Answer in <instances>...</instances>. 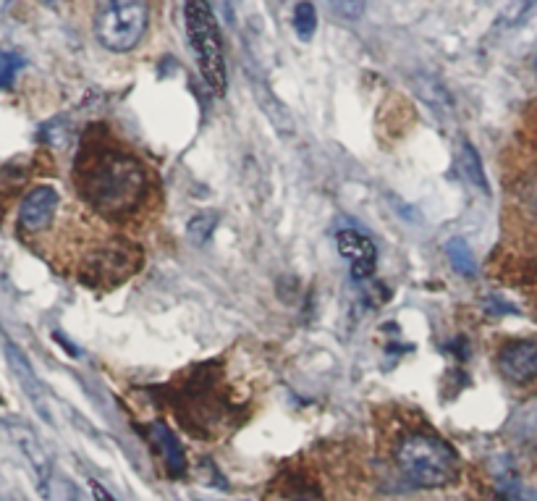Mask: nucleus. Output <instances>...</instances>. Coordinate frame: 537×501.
<instances>
[{
    "mask_svg": "<svg viewBox=\"0 0 537 501\" xmlns=\"http://www.w3.org/2000/svg\"><path fill=\"white\" fill-rule=\"evenodd\" d=\"M218 223V218L215 216H197L192 223H189V237L194 239L197 244H205L207 239H210V234H213V226Z\"/></svg>",
    "mask_w": 537,
    "mask_h": 501,
    "instance_id": "obj_19",
    "label": "nucleus"
},
{
    "mask_svg": "<svg viewBox=\"0 0 537 501\" xmlns=\"http://www.w3.org/2000/svg\"><path fill=\"white\" fill-rule=\"evenodd\" d=\"M92 494H95V501H116L100 483H92Z\"/></svg>",
    "mask_w": 537,
    "mask_h": 501,
    "instance_id": "obj_20",
    "label": "nucleus"
},
{
    "mask_svg": "<svg viewBox=\"0 0 537 501\" xmlns=\"http://www.w3.org/2000/svg\"><path fill=\"white\" fill-rule=\"evenodd\" d=\"M498 365L511 383H532L537 378V341H509L498 355Z\"/></svg>",
    "mask_w": 537,
    "mask_h": 501,
    "instance_id": "obj_6",
    "label": "nucleus"
},
{
    "mask_svg": "<svg viewBox=\"0 0 537 501\" xmlns=\"http://www.w3.org/2000/svg\"><path fill=\"white\" fill-rule=\"evenodd\" d=\"M294 32L302 42H310L317 32V8L310 0H299L294 6Z\"/></svg>",
    "mask_w": 537,
    "mask_h": 501,
    "instance_id": "obj_14",
    "label": "nucleus"
},
{
    "mask_svg": "<svg viewBox=\"0 0 537 501\" xmlns=\"http://www.w3.org/2000/svg\"><path fill=\"white\" fill-rule=\"evenodd\" d=\"M61 205V197L53 187L48 184H40L29 192L19 205V226L29 234H37V231H45L56 218V210Z\"/></svg>",
    "mask_w": 537,
    "mask_h": 501,
    "instance_id": "obj_5",
    "label": "nucleus"
},
{
    "mask_svg": "<svg viewBox=\"0 0 537 501\" xmlns=\"http://www.w3.org/2000/svg\"><path fill=\"white\" fill-rule=\"evenodd\" d=\"M336 244H338V252H341V258L349 260V265H352L354 279L357 281L370 279L372 271H375V263H378L375 244H372L365 234H359V231H354V229L338 231Z\"/></svg>",
    "mask_w": 537,
    "mask_h": 501,
    "instance_id": "obj_7",
    "label": "nucleus"
},
{
    "mask_svg": "<svg viewBox=\"0 0 537 501\" xmlns=\"http://www.w3.org/2000/svg\"><path fill=\"white\" fill-rule=\"evenodd\" d=\"M273 501H323V494L315 486H289Z\"/></svg>",
    "mask_w": 537,
    "mask_h": 501,
    "instance_id": "obj_18",
    "label": "nucleus"
},
{
    "mask_svg": "<svg viewBox=\"0 0 537 501\" xmlns=\"http://www.w3.org/2000/svg\"><path fill=\"white\" fill-rule=\"evenodd\" d=\"M11 433H14V439H16V444H19L21 454L27 457L29 467H32V473H35V478H37L40 491L42 494H48L50 473H53L48 452L42 449L40 439H37L35 433L29 431V428H24V425H11Z\"/></svg>",
    "mask_w": 537,
    "mask_h": 501,
    "instance_id": "obj_9",
    "label": "nucleus"
},
{
    "mask_svg": "<svg viewBox=\"0 0 537 501\" xmlns=\"http://www.w3.org/2000/svg\"><path fill=\"white\" fill-rule=\"evenodd\" d=\"M401 475L417 488H443L459 481V454L443 439L412 433L396 449Z\"/></svg>",
    "mask_w": 537,
    "mask_h": 501,
    "instance_id": "obj_2",
    "label": "nucleus"
},
{
    "mask_svg": "<svg viewBox=\"0 0 537 501\" xmlns=\"http://www.w3.org/2000/svg\"><path fill=\"white\" fill-rule=\"evenodd\" d=\"M535 8H537V0H509V3L501 8V14H498L496 27L498 29L519 27V24H522V21L535 11Z\"/></svg>",
    "mask_w": 537,
    "mask_h": 501,
    "instance_id": "obj_15",
    "label": "nucleus"
},
{
    "mask_svg": "<svg viewBox=\"0 0 537 501\" xmlns=\"http://www.w3.org/2000/svg\"><path fill=\"white\" fill-rule=\"evenodd\" d=\"M184 24L200 74L215 95L226 92V50L218 21L207 0H184Z\"/></svg>",
    "mask_w": 537,
    "mask_h": 501,
    "instance_id": "obj_3",
    "label": "nucleus"
},
{
    "mask_svg": "<svg viewBox=\"0 0 537 501\" xmlns=\"http://www.w3.org/2000/svg\"><path fill=\"white\" fill-rule=\"evenodd\" d=\"M24 69V58L11 50H0V90L14 82V77Z\"/></svg>",
    "mask_w": 537,
    "mask_h": 501,
    "instance_id": "obj_16",
    "label": "nucleus"
},
{
    "mask_svg": "<svg viewBox=\"0 0 537 501\" xmlns=\"http://www.w3.org/2000/svg\"><path fill=\"white\" fill-rule=\"evenodd\" d=\"M446 255H448V260H451V265H454L456 273H462V276H467V279L475 276L477 263H475L472 250L467 247V242H462V239H451V242L446 244Z\"/></svg>",
    "mask_w": 537,
    "mask_h": 501,
    "instance_id": "obj_13",
    "label": "nucleus"
},
{
    "mask_svg": "<svg viewBox=\"0 0 537 501\" xmlns=\"http://www.w3.org/2000/svg\"><path fill=\"white\" fill-rule=\"evenodd\" d=\"M6 352H8V360H11V368H14L16 376H19L21 386L27 389L29 397L35 399V404L42 410V389H40V383H37L35 373H32V368H29V362L24 360V355H21V352L14 347V344H8Z\"/></svg>",
    "mask_w": 537,
    "mask_h": 501,
    "instance_id": "obj_11",
    "label": "nucleus"
},
{
    "mask_svg": "<svg viewBox=\"0 0 537 501\" xmlns=\"http://www.w3.org/2000/svg\"><path fill=\"white\" fill-rule=\"evenodd\" d=\"M328 6H331V11H336L341 19L357 21L365 14L367 0H328Z\"/></svg>",
    "mask_w": 537,
    "mask_h": 501,
    "instance_id": "obj_17",
    "label": "nucleus"
},
{
    "mask_svg": "<svg viewBox=\"0 0 537 501\" xmlns=\"http://www.w3.org/2000/svg\"><path fill=\"white\" fill-rule=\"evenodd\" d=\"M145 189V168L129 155L105 150V153L95 155L90 166L84 168V197L108 216H121V213L137 208L145 197Z\"/></svg>",
    "mask_w": 537,
    "mask_h": 501,
    "instance_id": "obj_1",
    "label": "nucleus"
},
{
    "mask_svg": "<svg viewBox=\"0 0 537 501\" xmlns=\"http://www.w3.org/2000/svg\"><path fill=\"white\" fill-rule=\"evenodd\" d=\"M496 488L503 501H537V491L519 481V475L506 465H498Z\"/></svg>",
    "mask_w": 537,
    "mask_h": 501,
    "instance_id": "obj_10",
    "label": "nucleus"
},
{
    "mask_svg": "<svg viewBox=\"0 0 537 501\" xmlns=\"http://www.w3.org/2000/svg\"><path fill=\"white\" fill-rule=\"evenodd\" d=\"M150 439L152 444H155V449L160 452V460L166 465V473L171 475L173 481H181L186 475V452L181 441L176 439V433H173L166 423H152Z\"/></svg>",
    "mask_w": 537,
    "mask_h": 501,
    "instance_id": "obj_8",
    "label": "nucleus"
},
{
    "mask_svg": "<svg viewBox=\"0 0 537 501\" xmlns=\"http://www.w3.org/2000/svg\"><path fill=\"white\" fill-rule=\"evenodd\" d=\"M147 0H95V35L111 53H129L145 37Z\"/></svg>",
    "mask_w": 537,
    "mask_h": 501,
    "instance_id": "obj_4",
    "label": "nucleus"
},
{
    "mask_svg": "<svg viewBox=\"0 0 537 501\" xmlns=\"http://www.w3.org/2000/svg\"><path fill=\"white\" fill-rule=\"evenodd\" d=\"M459 168H462V174L467 176L472 184H475L477 189H482L485 195L490 192L488 187V176H485V171H482V161H480V153H477L475 147L469 145V142H464L462 145V155H459Z\"/></svg>",
    "mask_w": 537,
    "mask_h": 501,
    "instance_id": "obj_12",
    "label": "nucleus"
}]
</instances>
